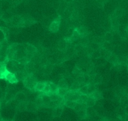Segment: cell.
I'll return each mask as SVG.
<instances>
[{"instance_id":"ba28073f","label":"cell","mask_w":128,"mask_h":121,"mask_svg":"<svg viewBox=\"0 0 128 121\" xmlns=\"http://www.w3.org/2000/svg\"><path fill=\"white\" fill-rule=\"evenodd\" d=\"M94 104V101H93V97L91 99H88L87 100V104L88 105H93Z\"/></svg>"},{"instance_id":"7a4b0ae2","label":"cell","mask_w":128,"mask_h":121,"mask_svg":"<svg viewBox=\"0 0 128 121\" xmlns=\"http://www.w3.org/2000/svg\"><path fill=\"white\" fill-rule=\"evenodd\" d=\"M6 65L5 64H1L0 65V79H4L5 75L8 72Z\"/></svg>"},{"instance_id":"8992f818","label":"cell","mask_w":128,"mask_h":121,"mask_svg":"<svg viewBox=\"0 0 128 121\" xmlns=\"http://www.w3.org/2000/svg\"><path fill=\"white\" fill-rule=\"evenodd\" d=\"M68 92V89H64V87H61L58 89L57 94H58L60 96L64 97L66 95V94H67Z\"/></svg>"},{"instance_id":"277c9868","label":"cell","mask_w":128,"mask_h":121,"mask_svg":"<svg viewBox=\"0 0 128 121\" xmlns=\"http://www.w3.org/2000/svg\"><path fill=\"white\" fill-rule=\"evenodd\" d=\"M45 83L43 82H37L34 86V89L35 91L36 92H41L44 89V87Z\"/></svg>"},{"instance_id":"3957f363","label":"cell","mask_w":128,"mask_h":121,"mask_svg":"<svg viewBox=\"0 0 128 121\" xmlns=\"http://www.w3.org/2000/svg\"><path fill=\"white\" fill-rule=\"evenodd\" d=\"M59 27H60V21H54L50 25V29L51 31L55 32V31L58 30Z\"/></svg>"},{"instance_id":"9c48e42d","label":"cell","mask_w":128,"mask_h":121,"mask_svg":"<svg viewBox=\"0 0 128 121\" xmlns=\"http://www.w3.org/2000/svg\"><path fill=\"white\" fill-rule=\"evenodd\" d=\"M2 36H4L3 33H2L1 32V31H0V42H1V41H2Z\"/></svg>"},{"instance_id":"52a82bcc","label":"cell","mask_w":128,"mask_h":121,"mask_svg":"<svg viewBox=\"0 0 128 121\" xmlns=\"http://www.w3.org/2000/svg\"><path fill=\"white\" fill-rule=\"evenodd\" d=\"M42 92L44 93L50 92V84H49L48 83H45L44 87Z\"/></svg>"},{"instance_id":"5b68a950","label":"cell","mask_w":128,"mask_h":121,"mask_svg":"<svg viewBox=\"0 0 128 121\" xmlns=\"http://www.w3.org/2000/svg\"><path fill=\"white\" fill-rule=\"evenodd\" d=\"M58 87L56 85L53 84H50V92L51 94H57L58 90Z\"/></svg>"},{"instance_id":"6da1fadb","label":"cell","mask_w":128,"mask_h":121,"mask_svg":"<svg viewBox=\"0 0 128 121\" xmlns=\"http://www.w3.org/2000/svg\"><path fill=\"white\" fill-rule=\"evenodd\" d=\"M4 79H5L6 80L10 82V83H12V84L17 82L18 80L17 79V78H16V75L13 73H11L9 71H8V72L6 73Z\"/></svg>"}]
</instances>
